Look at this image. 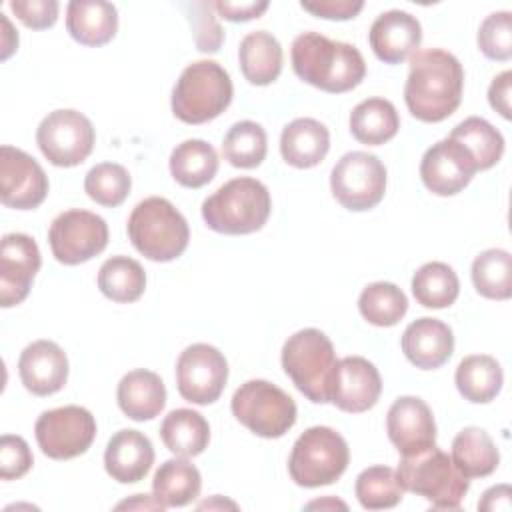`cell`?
<instances>
[{"label": "cell", "instance_id": "4dcf8cb0", "mask_svg": "<svg viewBox=\"0 0 512 512\" xmlns=\"http://www.w3.org/2000/svg\"><path fill=\"white\" fill-rule=\"evenodd\" d=\"M216 172L218 154L206 140H184L170 154V174L184 188H202Z\"/></svg>", "mask_w": 512, "mask_h": 512}, {"label": "cell", "instance_id": "2e32d148", "mask_svg": "<svg viewBox=\"0 0 512 512\" xmlns=\"http://www.w3.org/2000/svg\"><path fill=\"white\" fill-rule=\"evenodd\" d=\"M476 172L478 166L472 154L452 138L432 144L420 162V178L436 196H454L462 192Z\"/></svg>", "mask_w": 512, "mask_h": 512}, {"label": "cell", "instance_id": "bcb514c9", "mask_svg": "<svg viewBox=\"0 0 512 512\" xmlns=\"http://www.w3.org/2000/svg\"><path fill=\"white\" fill-rule=\"evenodd\" d=\"M302 10L326 20H350L362 8V0H302Z\"/></svg>", "mask_w": 512, "mask_h": 512}, {"label": "cell", "instance_id": "e0dca14e", "mask_svg": "<svg viewBox=\"0 0 512 512\" xmlns=\"http://www.w3.org/2000/svg\"><path fill=\"white\" fill-rule=\"evenodd\" d=\"M40 250L34 238L20 232L2 236L0 242V306L20 304L40 270Z\"/></svg>", "mask_w": 512, "mask_h": 512}, {"label": "cell", "instance_id": "7bdbcfd3", "mask_svg": "<svg viewBox=\"0 0 512 512\" xmlns=\"http://www.w3.org/2000/svg\"><path fill=\"white\" fill-rule=\"evenodd\" d=\"M34 464L28 442L22 436L4 434L0 438V478H22Z\"/></svg>", "mask_w": 512, "mask_h": 512}, {"label": "cell", "instance_id": "d4e9b609", "mask_svg": "<svg viewBox=\"0 0 512 512\" xmlns=\"http://www.w3.org/2000/svg\"><path fill=\"white\" fill-rule=\"evenodd\" d=\"M120 410L136 420H152L156 418L166 406V388L162 378L146 368L132 370L122 376L116 390Z\"/></svg>", "mask_w": 512, "mask_h": 512}, {"label": "cell", "instance_id": "6da1fadb", "mask_svg": "<svg viewBox=\"0 0 512 512\" xmlns=\"http://www.w3.org/2000/svg\"><path fill=\"white\" fill-rule=\"evenodd\" d=\"M464 70L458 58L440 48L416 50L404 84L408 112L420 122H442L462 100Z\"/></svg>", "mask_w": 512, "mask_h": 512}, {"label": "cell", "instance_id": "836d02e7", "mask_svg": "<svg viewBox=\"0 0 512 512\" xmlns=\"http://www.w3.org/2000/svg\"><path fill=\"white\" fill-rule=\"evenodd\" d=\"M98 288L112 302H136L144 294L146 272L130 256H112L98 270Z\"/></svg>", "mask_w": 512, "mask_h": 512}, {"label": "cell", "instance_id": "83f0119b", "mask_svg": "<svg viewBox=\"0 0 512 512\" xmlns=\"http://www.w3.org/2000/svg\"><path fill=\"white\" fill-rule=\"evenodd\" d=\"M160 438L172 454L192 458L206 450L210 442V426L200 412L176 408L164 416L160 424Z\"/></svg>", "mask_w": 512, "mask_h": 512}, {"label": "cell", "instance_id": "52a82bcc", "mask_svg": "<svg viewBox=\"0 0 512 512\" xmlns=\"http://www.w3.org/2000/svg\"><path fill=\"white\" fill-rule=\"evenodd\" d=\"M230 74L214 60L188 64L172 90V112L186 124H204L218 118L232 102Z\"/></svg>", "mask_w": 512, "mask_h": 512}, {"label": "cell", "instance_id": "603a6c76", "mask_svg": "<svg viewBox=\"0 0 512 512\" xmlns=\"http://www.w3.org/2000/svg\"><path fill=\"white\" fill-rule=\"evenodd\" d=\"M154 464V448L138 430L116 432L104 450V468L120 484L140 482Z\"/></svg>", "mask_w": 512, "mask_h": 512}, {"label": "cell", "instance_id": "c3c4849f", "mask_svg": "<svg viewBox=\"0 0 512 512\" xmlns=\"http://www.w3.org/2000/svg\"><path fill=\"white\" fill-rule=\"evenodd\" d=\"M510 96H512V72H510V70H504L502 74L494 76V80L490 82V88H488V102H490V106H492L502 118H506V120L512 116Z\"/></svg>", "mask_w": 512, "mask_h": 512}, {"label": "cell", "instance_id": "7c38bea8", "mask_svg": "<svg viewBox=\"0 0 512 512\" xmlns=\"http://www.w3.org/2000/svg\"><path fill=\"white\" fill-rule=\"evenodd\" d=\"M40 450L52 460H70L84 454L96 438V420L90 410L70 404L46 410L34 424Z\"/></svg>", "mask_w": 512, "mask_h": 512}, {"label": "cell", "instance_id": "f35d334b", "mask_svg": "<svg viewBox=\"0 0 512 512\" xmlns=\"http://www.w3.org/2000/svg\"><path fill=\"white\" fill-rule=\"evenodd\" d=\"M268 138L264 128L252 120L232 124L222 142V156L234 168H256L266 158Z\"/></svg>", "mask_w": 512, "mask_h": 512}, {"label": "cell", "instance_id": "d6986e66", "mask_svg": "<svg viewBox=\"0 0 512 512\" xmlns=\"http://www.w3.org/2000/svg\"><path fill=\"white\" fill-rule=\"evenodd\" d=\"M386 432L402 456L436 444V422L430 406L418 396H400L386 414Z\"/></svg>", "mask_w": 512, "mask_h": 512}, {"label": "cell", "instance_id": "1f68e13d", "mask_svg": "<svg viewBox=\"0 0 512 512\" xmlns=\"http://www.w3.org/2000/svg\"><path fill=\"white\" fill-rule=\"evenodd\" d=\"M458 392L474 404H486L502 390L504 374L496 358L488 354H472L460 360L456 374Z\"/></svg>", "mask_w": 512, "mask_h": 512}, {"label": "cell", "instance_id": "7dc6e473", "mask_svg": "<svg viewBox=\"0 0 512 512\" xmlns=\"http://www.w3.org/2000/svg\"><path fill=\"white\" fill-rule=\"evenodd\" d=\"M212 6L218 10V14L224 20H230V22H248V20L260 18L268 10L266 0H262V2H226V0H218Z\"/></svg>", "mask_w": 512, "mask_h": 512}, {"label": "cell", "instance_id": "f907efd6", "mask_svg": "<svg viewBox=\"0 0 512 512\" xmlns=\"http://www.w3.org/2000/svg\"><path fill=\"white\" fill-rule=\"evenodd\" d=\"M0 16H2V26H4V36H2V60H6V58L18 48V34L12 30L10 20H8L4 14H0Z\"/></svg>", "mask_w": 512, "mask_h": 512}, {"label": "cell", "instance_id": "7402d4cb", "mask_svg": "<svg viewBox=\"0 0 512 512\" xmlns=\"http://www.w3.org/2000/svg\"><path fill=\"white\" fill-rule=\"evenodd\" d=\"M402 352L420 370H436L448 362L454 352V334L438 318H418L402 334Z\"/></svg>", "mask_w": 512, "mask_h": 512}, {"label": "cell", "instance_id": "5bb4252c", "mask_svg": "<svg viewBox=\"0 0 512 512\" xmlns=\"http://www.w3.org/2000/svg\"><path fill=\"white\" fill-rule=\"evenodd\" d=\"M228 380L224 354L204 342L184 348L176 360V386L184 400L206 406L220 398Z\"/></svg>", "mask_w": 512, "mask_h": 512}, {"label": "cell", "instance_id": "4fadbf2b", "mask_svg": "<svg viewBox=\"0 0 512 512\" xmlns=\"http://www.w3.org/2000/svg\"><path fill=\"white\" fill-rule=\"evenodd\" d=\"M48 242L60 264L76 266L92 260L106 248L108 224L94 212L72 208L52 220Z\"/></svg>", "mask_w": 512, "mask_h": 512}, {"label": "cell", "instance_id": "74e56055", "mask_svg": "<svg viewBox=\"0 0 512 512\" xmlns=\"http://www.w3.org/2000/svg\"><path fill=\"white\" fill-rule=\"evenodd\" d=\"M358 310L366 322L388 328L404 318L408 310V298L392 282H372L360 292Z\"/></svg>", "mask_w": 512, "mask_h": 512}, {"label": "cell", "instance_id": "f546056e", "mask_svg": "<svg viewBox=\"0 0 512 512\" xmlns=\"http://www.w3.org/2000/svg\"><path fill=\"white\" fill-rule=\"evenodd\" d=\"M202 488V476L198 468L186 458H170L160 464L152 478L154 498L164 506H186Z\"/></svg>", "mask_w": 512, "mask_h": 512}, {"label": "cell", "instance_id": "cb8c5ba5", "mask_svg": "<svg viewBox=\"0 0 512 512\" xmlns=\"http://www.w3.org/2000/svg\"><path fill=\"white\" fill-rule=\"evenodd\" d=\"M66 30L82 46H104L118 30V10L104 0H72L66 8Z\"/></svg>", "mask_w": 512, "mask_h": 512}, {"label": "cell", "instance_id": "d6a6232c", "mask_svg": "<svg viewBox=\"0 0 512 512\" xmlns=\"http://www.w3.org/2000/svg\"><path fill=\"white\" fill-rule=\"evenodd\" d=\"M400 118L394 104L386 98H368L350 112L352 136L368 146H380L396 136Z\"/></svg>", "mask_w": 512, "mask_h": 512}, {"label": "cell", "instance_id": "d590c367", "mask_svg": "<svg viewBox=\"0 0 512 512\" xmlns=\"http://www.w3.org/2000/svg\"><path fill=\"white\" fill-rule=\"evenodd\" d=\"M412 294L424 308H448L460 294V282L448 264L426 262L412 276Z\"/></svg>", "mask_w": 512, "mask_h": 512}, {"label": "cell", "instance_id": "e575fe53", "mask_svg": "<svg viewBox=\"0 0 512 512\" xmlns=\"http://www.w3.org/2000/svg\"><path fill=\"white\" fill-rule=\"evenodd\" d=\"M448 138L460 142L472 154L478 170L492 168L504 154L502 134L480 116H470L456 124Z\"/></svg>", "mask_w": 512, "mask_h": 512}, {"label": "cell", "instance_id": "9c48e42d", "mask_svg": "<svg viewBox=\"0 0 512 512\" xmlns=\"http://www.w3.org/2000/svg\"><path fill=\"white\" fill-rule=\"evenodd\" d=\"M234 418L260 438H280L296 424V402L268 380H248L230 402Z\"/></svg>", "mask_w": 512, "mask_h": 512}, {"label": "cell", "instance_id": "8d00e7d4", "mask_svg": "<svg viewBox=\"0 0 512 512\" xmlns=\"http://www.w3.org/2000/svg\"><path fill=\"white\" fill-rule=\"evenodd\" d=\"M472 282L480 296L508 300L512 296V256L502 248H488L472 262Z\"/></svg>", "mask_w": 512, "mask_h": 512}, {"label": "cell", "instance_id": "484cf974", "mask_svg": "<svg viewBox=\"0 0 512 512\" xmlns=\"http://www.w3.org/2000/svg\"><path fill=\"white\" fill-rule=\"evenodd\" d=\"M330 150L328 128L314 118H296L284 126L280 154L294 168L318 166Z\"/></svg>", "mask_w": 512, "mask_h": 512}, {"label": "cell", "instance_id": "4316f807", "mask_svg": "<svg viewBox=\"0 0 512 512\" xmlns=\"http://www.w3.org/2000/svg\"><path fill=\"white\" fill-rule=\"evenodd\" d=\"M238 62L250 84L268 86L282 72V46L266 30L250 32L240 42Z\"/></svg>", "mask_w": 512, "mask_h": 512}, {"label": "cell", "instance_id": "30bf717a", "mask_svg": "<svg viewBox=\"0 0 512 512\" xmlns=\"http://www.w3.org/2000/svg\"><path fill=\"white\" fill-rule=\"evenodd\" d=\"M330 190L346 210H370L384 198L386 166L374 154L362 150L348 152L332 168Z\"/></svg>", "mask_w": 512, "mask_h": 512}, {"label": "cell", "instance_id": "7a4b0ae2", "mask_svg": "<svg viewBox=\"0 0 512 512\" xmlns=\"http://www.w3.org/2000/svg\"><path fill=\"white\" fill-rule=\"evenodd\" d=\"M290 58L294 74L302 82L330 94L348 92L366 76V62L356 46L330 40L318 32L298 34Z\"/></svg>", "mask_w": 512, "mask_h": 512}, {"label": "cell", "instance_id": "681fc988", "mask_svg": "<svg viewBox=\"0 0 512 512\" xmlns=\"http://www.w3.org/2000/svg\"><path fill=\"white\" fill-rule=\"evenodd\" d=\"M510 496H512V490L508 484H498V486H492L488 488L480 502H478V510H486V512H510L512 508V502H510Z\"/></svg>", "mask_w": 512, "mask_h": 512}, {"label": "cell", "instance_id": "5b68a950", "mask_svg": "<svg viewBox=\"0 0 512 512\" xmlns=\"http://www.w3.org/2000/svg\"><path fill=\"white\" fill-rule=\"evenodd\" d=\"M336 352L318 328H304L288 336L282 346V368L294 386L314 404H326L336 376Z\"/></svg>", "mask_w": 512, "mask_h": 512}, {"label": "cell", "instance_id": "3957f363", "mask_svg": "<svg viewBox=\"0 0 512 512\" xmlns=\"http://www.w3.org/2000/svg\"><path fill=\"white\" fill-rule=\"evenodd\" d=\"M272 210L268 188L250 176L232 178L202 202V218L214 232L240 236L260 230Z\"/></svg>", "mask_w": 512, "mask_h": 512}, {"label": "cell", "instance_id": "ffe728a7", "mask_svg": "<svg viewBox=\"0 0 512 512\" xmlns=\"http://www.w3.org/2000/svg\"><path fill=\"white\" fill-rule=\"evenodd\" d=\"M18 374L28 392L50 396L62 390L68 380V358L56 342L36 340L22 350Z\"/></svg>", "mask_w": 512, "mask_h": 512}, {"label": "cell", "instance_id": "f1b7e54d", "mask_svg": "<svg viewBox=\"0 0 512 512\" xmlns=\"http://www.w3.org/2000/svg\"><path fill=\"white\" fill-rule=\"evenodd\" d=\"M450 458L466 478H482L498 468L500 452L486 430L466 426L454 436Z\"/></svg>", "mask_w": 512, "mask_h": 512}, {"label": "cell", "instance_id": "816d5d0a", "mask_svg": "<svg viewBox=\"0 0 512 512\" xmlns=\"http://www.w3.org/2000/svg\"><path fill=\"white\" fill-rule=\"evenodd\" d=\"M116 508H152V510H164V506L152 496L146 498V494H134V500H124Z\"/></svg>", "mask_w": 512, "mask_h": 512}, {"label": "cell", "instance_id": "b9f144b4", "mask_svg": "<svg viewBox=\"0 0 512 512\" xmlns=\"http://www.w3.org/2000/svg\"><path fill=\"white\" fill-rule=\"evenodd\" d=\"M478 48L480 52L498 62L512 58V14L508 10L492 12L484 18L478 28Z\"/></svg>", "mask_w": 512, "mask_h": 512}, {"label": "cell", "instance_id": "ee69618b", "mask_svg": "<svg viewBox=\"0 0 512 512\" xmlns=\"http://www.w3.org/2000/svg\"><path fill=\"white\" fill-rule=\"evenodd\" d=\"M194 16H190L194 28V40L200 52H218L222 44V28L212 16V4L194 2L192 4Z\"/></svg>", "mask_w": 512, "mask_h": 512}, {"label": "cell", "instance_id": "ac0fdd59", "mask_svg": "<svg viewBox=\"0 0 512 512\" xmlns=\"http://www.w3.org/2000/svg\"><path fill=\"white\" fill-rule=\"evenodd\" d=\"M382 392L378 368L362 356H346L338 360L332 382L330 402L342 412L360 414L370 410Z\"/></svg>", "mask_w": 512, "mask_h": 512}, {"label": "cell", "instance_id": "60d3db41", "mask_svg": "<svg viewBox=\"0 0 512 512\" xmlns=\"http://www.w3.org/2000/svg\"><path fill=\"white\" fill-rule=\"evenodd\" d=\"M132 178L128 170L114 162H100L88 170L84 178V190L100 206H120L130 194Z\"/></svg>", "mask_w": 512, "mask_h": 512}, {"label": "cell", "instance_id": "277c9868", "mask_svg": "<svg viewBox=\"0 0 512 512\" xmlns=\"http://www.w3.org/2000/svg\"><path fill=\"white\" fill-rule=\"evenodd\" d=\"M126 230L132 246L154 262H170L182 256L190 240L186 218L162 196L138 202L128 216Z\"/></svg>", "mask_w": 512, "mask_h": 512}, {"label": "cell", "instance_id": "8992f818", "mask_svg": "<svg viewBox=\"0 0 512 512\" xmlns=\"http://www.w3.org/2000/svg\"><path fill=\"white\" fill-rule=\"evenodd\" d=\"M396 474L404 490L426 498L434 508L442 510L458 508L470 488L468 478L436 444L402 456Z\"/></svg>", "mask_w": 512, "mask_h": 512}, {"label": "cell", "instance_id": "9a60e30c", "mask_svg": "<svg viewBox=\"0 0 512 512\" xmlns=\"http://www.w3.org/2000/svg\"><path fill=\"white\" fill-rule=\"evenodd\" d=\"M48 194V176L42 166L24 150L0 148V200L6 208H38Z\"/></svg>", "mask_w": 512, "mask_h": 512}, {"label": "cell", "instance_id": "ab89813d", "mask_svg": "<svg viewBox=\"0 0 512 512\" xmlns=\"http://www.w3.org/2000/svg\"><path fill=\"white\" fill-rule=\"evenodd\" d=\"M354 492L362 508L368 510L394 508L404 496L398 474L390 466H370L362 470L356 478Z\"/></svg>", "mask_w": 512, "mask_h": 512}, {"label": "cell", "instance_id": "ba28073f", "mask_svg": "<svg viewBox=\"0 0 512 512\" xmlns=\"http://www.w3.org/2000/svg\"><path fill=\"white\" fill-rule=\"evenodd\" d=\"M350 462L346 440L328 426L304 430L290 452V478L304 488H318L336 482Z\"/></svg>", "mask_w": 512, "mask_h": 512}, {"label": "cell", "instance_id": "f6af8a7d", "mask_svg": "<svg viewBox=\"0 0 512 512\" xmlns=\"http://www.w3.org/2000/svg\"><path fill=\"white\" fill-rule=\"evenodd\" d=\"M60 4L56 0H12L10 10L16 18L32 28V30H46L56 24Z\"/></svg>", "mask_w": 512, "mask_h": 512}, {"label": "cell", "instance_id": "8fae6325", "mask_svg": "<svg viewBox=\"0 0 512 512\" xmlns=\"http://www.w3.org/2000/svg\"><path fill=\"white\" fill-rule=\"evenodd\" d=\"M94 126L78 110H54L36 128V144L44 158L60 168L82 164L94 148Z\"/></svg>", "mask_w": 512, "mask_h": 512}, {"label": "cell", "instance_id": "44dd1931", "mask_svg": "<svg viewBox=\"0 0 512 512\" xmlns=\"http://www.w3.org/2000/svg\"><path fill=\"white\" fill-rule=\"evenodd\" d=\"M368 42L378 60L400 64L412 56L422 42V26L404 10L382 12L370 26Z\"/></svg>", "mask_w": 512, "mask_h": 512}]
</instances>
